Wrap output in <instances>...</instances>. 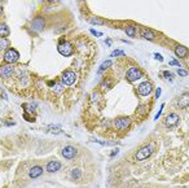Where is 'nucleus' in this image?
Segmentation results:
<instances>
[{
	"instance_id": "obj_1",
	"label": "nucleus",
	"mask_w": 189,
	"mask_h": 188,
	"mask_svg": "<svg viewBox=\"0 0 189 188\" xmlns=\"http://www.w3.org/2000/svg\"><path fill=\"white\" fill-rule=\"evenodd\" d=\"M154 149H156L154 143L147 144V145H144L143 148H140V149L135 153V160H136V161H144V160L149 158L153 153H154Z\"/></svg>"
},
{
	"instance_id": "obj_2",
	"label": "nucleus",
	"mask_w": 189,
	"mask_h": 188,
	"mask_svg": "<svg viewBox=\"0 0 189 188\" xmlns=\"http://www.w3.org/2000/svg\"><path fill=\"white\" fill-rule=\"evenodd\" d=\"M60 81H61V83L64 86H73L74 83H75V81H77V73L74 72V70H71V69L65 70V72L62 73Z\"/></svg>"
},
{
	"instance_id": "obj_3",
	"label": "nucleus",
	"mask_w": 189,
	"mask_h": 188,
	"mask_svg": "<svg viewBox=\"0 0 189 188\" xmlns=\"http://www.w3.org/2000/svg\"><path fill=\"white\" fill-rule=\"evenodd\" d=\"M57 51L62 54V56H71L73 52H74V48H73V46L70 42L61 40L57 44Z\"/></svg>"
},
{
	"instance_id": "obj_4",
	"label": "nucleus",
	"mask_w": 189,
	"mask_h": 188,
	"mask_svg": "<svg viewBox=\"0 0 189 188\" xmlns=\"http://www.w3.org/2000/svg\"><path fill=\"white\" fill-rule=\"evenodd\" d=\"M113 125L118 131H124V130H127L129 127V125H131V118H128V117H119V118H117L114 121Z\"/></svg>"
},
{
	"instance_id": "obj_5",
	"label": "nucleus",
	"mask_w": 189,
	"mask_h": 188,
	"mask_svg": "<svg viewBox=\"0 0 189 188\" xmlns=\"http://www.w3.org/2000/svg\"><path fill=\"white\" fill-rule=\"evenodd\" d=\"M18 58H19V54L14 48H9L8 51H5V53L3 56V60L7 64H14V62L18 61Z\"/></svg>"
},
{
	"instance_id": "obj_6",
	"label": "nucleus",
	"mask_w": 189,
	"mask_h": 188,
	"mask_svg": "<svg viewBox=\"0 0 189 188\" xmlns=\"http://www.w3.org/2000/svg\"><path fill=\"white\" fill-rule=\"evenodd\" d=\"M61 156L66 160H73L78 156V149L73 145H66L61 149Z\"/></svg>"
},
{
	"instance_id": "obj_7",
	"label": "nucleus",
	"mask_w": 189,
	"mask_h": 188,
	"mask_svg": "<svg viewBox=\"0 0 189 188\" xmlns=\"http://www.w3.org/2000/svg\"><path fill=\"white\" fill-rule=\"evenodd\" d=\"M141 75H143L141 70L139 68H136V66H132V68H129L127 70V73H126V79L128 82H135V81L139 79V78H141Z\"/></svg>"
},
{
	"instance_id": "obj_8",
	"label": "nucleus",
	"mask_w": 189,
	"mask_h": 188,
	"mask_svg": "<svg viewBox=\"0 0 189 188\" xmlns=\"http://www.w3.org/2000/svg\"><path fill=\"white\" fill-rule=\"evenodd\" d=\"M179 121H180L179 114H176V113H170V114H167V117L164 118L163 123L166 127H175L179 125Z\"/></svg>"
},
{
	"instance_id": "obj_9",
	"label": "nucleus",
	"mask_w": 189,
	"mask_h": 188,
	"mask_svg": "<svg viewBox=\"0 0 189 188\" xmlns=\"http://www.w3.org/2000/svg\"><path fill=\"white\" fill-rule=\"evenodd\" d=\"M152 91H153V84L149 81H145V82H143V83H140L139 88H137V92H139L141 96L150 95Z\"/></svg>"
},
{
	"instance_id": "obj_10",
	"label": "nucleus",
	"mask_w": 189,
	"mask_h": 188,
	"mask_svg": "<svg viewBox=\"0 0 189 188\" xmlns=\"http://www.w3.org/2000/svg\"><path fill=\"white\" fill-rule=\"evenodd\" d=\"M176 108L179 109H185L189 107V92H184L182 96H179L175 101Z\"/></svg>"
},
{
	"instance_id": "obj_11",
	"label": "nucleus",
	"mask_w": 189,
	"mask_h": 188,
	"mask_svg": "<svg viewBox=\"0 0 189 188\" xmlns=\"http://www.w3.org/2000/svg\"><path fill=\"white\" fill-rule=\"evenodd\" d=\"M45 26V19L43 17H36L33 21V23H31V27H33L34 31H43V29H44Z\"/></svg>"
},
{
	"instance_id": "obj_12",
	"label": "nucleus",
	"mask_w": 189,
	"mask_h": 188,
	"mask_svg": "<svg viewBox=\"0 0 189 188\" xmlns=\"http://www.w3.org/2000/svg\"><path fill=\"white\" fill-rule=\"evenodd\" d=\"M45 170L48 173H57V171L61 170V163L58 161H49L45 166Z\"/></svg>"
},
{
	"instance_id": "obj_13",
	"label": "nucleus",
	"mask_w": 189,
	"mask_h": 188,
	"mask_svg": "<svg viewBox=\"0 0 189 188\" xmlns=\"http://www.w3.org/2000/svg\"><path fill=\"white\" fill-rule=\"evenodd\" d=\"M0 72H1V77L7 78V77H9L14 73V66H13V64H8L5 66H1Z\"/></svg>"
},
{
	"instance_id": "obj_14",
	"label": "nucleus",
	"mask_w": 189,
	"mask_h": 188,
	"mask_svg": "<svg viewBox=\"0 0 189 188\" xmlns=\"http://www.w3.org/2000/svg\"><path fill=\"white\" fill-rule=\"evenodd\" d=\"M188 53H189V51L187 47H184V46H176V48H175V54L178 56L179 58H185L188 56Z\"/></svg>"
},
{
	"instance_id": "obj_15",
	"label": "nucleus",
	"mask_w": 189,
	"mask_h": 188,
	"mask_svg": "<svg viewBox=\"0 0 189 188\" xmlns=\"http://www.w3.org/2000/svg\"><path fill=\"white\" fill-rule=\"evenodd\" d=\"M42 174H43V167L42 166H33L29 171V177L33 178V179L39 178Z\"/></svg>"
},
{
	"instance_id": "obj_16",
	"label": "nucleus",
	"mask_w": 189,
	"mask_h": 188,
	"mask_svg": "<svg viewBox=\"0 0 189 188\" xmlns=\"http://www.w3.org/2000/svg\"><path fill=\"white\" fill-rule=\"evenodd\" d=\"M140 35H141V37H143L144 39H147V40H154V39H156L154 31H153V30H149V29H141Z\"/></svg>"
},
{
	"instance_id": "obj_17",
	"label": "nucleus",
	"mask_w": 189,
	"mask_h": 188,
	"mask_svg": "<svg viewBox=\"0 0 189 188\" xmlns=\"http://www.w3.org/2000/svg\"><path fill=\"white\" fill-rule=\"evenodd\" d=\"M70 177H71L73 181H79L82 178V171L79 167H73L71 171H70Z\"/></svg>"
},
{
	"instance_id": "obj_18",
	"label": "nucleus",
	"mask_w": 189,
	"mask_h": 188,
	"mask_svg": "<svg viewBox=\"0 0 189 188\" xmlns=\"http://www.w3.org/2000/svg\"><path fill=\"white\" fill-rule=\"evenodd\" d=\"M45 131L51 132V134H62V132H64V130H62L61 127L54 126V125H49V126L45 128Z\"/></svg>"
},
{
	"instance_id": "obj_19",
	"label": "nucleus",
	"mask_w": 189,
	"mask_h": 188,
	"mask_svg": "<svg viewBox=\"0 0 189 188\" xmlns=\"http://www.w3.org/2000/svg\"><path fill=\"white\" fill-rule=\"evenodd\" d=\"M126 34L128 35V37H131V38H135L136 37V27H133V26H128V27H126Z\"/></svg>"
},
{
	"instance_id": "obj_20",
	"label": "nucleus",
	"mask_w": 189,
	"mask_h": 188,
	"mask_svg": "<svg viewBox=\"0 0 189 188\" xmlns=\"http://www.w3.org/2000/svg\"><path fill=\"white\" fill-rule=\"evenodd\" d=\"M110 65H112V61L110 60H106V61H104L102 64L100 65V68H98V74H101L104 70H106L108 68H110Z\"/></svg>"
},
{
	"instance_id": "obj_21",
	"label": "nucleus",
	"mask_w": 189,
	"mask_h": 188,
	"mask_svg": "<svg viewBox=\"0 0 189 188\" xmlns=\"http://www.w3.org/2000/svg\"><path fill=\"white\" fill-rule=\"evenodd\" d=\"M117 56H124V52L122 49H115L110 53V57H117Z\"/></svg>"
},
{
	"instance_id": "obj_22",
	"label": "nucleus",
	"mask_w": 189,
	"mask_h": 188,
	"mask_svg": "<svg viewBox=\"0 0 189 188\" xmlns=\"http://www.w3.org/2000/svg\"><path fill=\"white\" fill-rule=\"evenodd\" d=\"M163 78L167 81H174V74L171 72H163Z\"/></svg>"
},
{
	"instance_id": "obj_23",
	"label": "nucleus",
	"mask_w": 189,
	"mask_h": 188,
	"mask_svg": "<svg viewBox=\"0 0 189 188\" xmlns=\"http://www.w3.org/2000/svg\"><path fill=\"white\" fill-rule=\"evenodd\" d=\"M9 34V31H8V27L5 23H1V35L3 37H7V35Z\"/></svg>"
},
{
	"instance_id": "obj_24",
	"label": "nucleus",
	"mask_w": 189,
	"mask_h": 188,
	"mask_svg": "<svg viewBox=\"0 0 189 188\" xmlns=\"http://www.w3.org/2000/svg\"><path fill=\"white\" fill-rule=\"evenodd\" d=\"M89 22H91V23H93V25H104V22H102L100 18H92Z\"/></svg>"
},
{
	"instance_id": "obj_25",
	"label": "nucleus",
	"mask_w": 189,
	"mask_h": 188,
	"mask_svg": "<svg viewBox=\"0 0 189 188\" xmlns=\"http://www.w3.org/2000/svg\"><path fill=\"white\" fill-rule=\"evenodd\" d=\"M178 75H180V77H187V75H188V72H187V70H184V69H180V68H179Z\"/></svg>"
},
{
	"instance_id": "obj_26",
	"label": "nucleus",
	"mask_w": 189,
	"mask_h": 188,
	"mask_svg": "<svg viewBox=\"0 0 189 188\" xmlns=\"http://www.w3.org/2000/svg\"><path fill=\"white\" fill-rule=\"evenodd\" d=\"M8 46V40H7V39H4V37L1 38V46H0V48H1V51L4 49V48H5V47Z\"/></svg>"
},
{
	"instance_id": "obj_27",
	"label": "nucleus",
	"mask_w": 189,
	"mask_h": 188,
	"mask_svg": "<svg viewBox=\"0 0 189 188\" xmlns=\"http://www.w3.org/2000/svg\"><path fill=\"white\" fill-rule=\"evenodd\" d=\"M168 64H170V65H174V66H179V68H180V62H178L176 60H174V58H171Z\"/></svg>"
},
{
	"instance_id": "obj_28",
	"label": "nucleus",
	"mask_w": 189,
	"mask_h": 188,
	"mask_svg": "<svg viewBox=\"0 0 189 188\" xmlns=\"http://www.w3.org/2000/svg\"><path fill=\"white\" fill-rule=\"evenodd\" d=\"M163 108H164V104H162V107H161V109H159V112H158V114H157L156 117H154V119H158L159 118V116L162 114V110H163Z\"/></svg>"
},
{
	"instance_id": "obj_29",
	"label": "nucleus",
	"mask_w": 189,
	"mask_h": 188,
	"mask_svg": "<svg viewBox=\"0 0 189 188\" xmlns=\"http://www.w3.org/2000/svg\"><path fill=\"white\" fill-rule=\"evenodd\" d=\"M154 58H156V60H159L161 62H162V61H163V57H162V56H161V54H159V53H154Z\"/></svg>"
},
{
	"instance_id": "obj_30",
	"label": "nucleus",
	"mask_w": 189,
	"mask_h": 188,
	"mask_svg": "<svg viewBox=\"0 0 189 188\" xmlns=\"http://www.w3.org/2000/svg\"><path fill=\"white\" fill-rule=\"evenodd\" d=\"M118 152H119V148H115V149H113V151H112V153H110V157H114V156H115Z\"/></svg>"
},
{
	"instance_id": "obj_31",
	"label": "nucleus",
	"mask_w": 189,
	"mask_h": 188,
	"mask_svg": "<svg viewBox=\"0 0 189 188\" xmlns=\"http://www.w3.org/2000/svg\"><path fill=\"white\" fill-rule=\"evenodd\" d=\"M89 31H91V33H92V34L94 35V37H101V35H102L101 33H97V31H96V30H93V29H91Z\"/></svg>"
},
{
	"instance_id": "obj_32",
	"label": "nucleus",
	"mask_w": 189,
	"mask_h": 188,
	"mask_svg": "<svg viewBox=\"0 0 189 188\" xmlns=\"http://www.w3.org/2000/svg\"><path fill=\"white\" fill-rule=\"evenodd\" d=\"M161 92H162V90H161V88H157V90H156V97H159V96H161Z\"/></svg>"
},
{
	"instance_id": "obj_33",
	"label": "nucleus",
	"mask_w": 189,
	"mask_h": 188,
	"mask_svg": "<svg viewBox=\"0 0 189 188\" xmlns=\"http://www.w3.org/2000/svg\"><path fill=\"white\" fill-rule=\"evenodd\" d=\"M105 44H106V46H112V39H106V40H105Z\"/></svg>"
},
{
	"instance_id": "obj_34",
	"label": "nucleus",
	"mask_w": 189,
	"mask_h": 188,
	"mask_svg": "<svg viewBox=\"0 0 189 188\" xmlns=\"http://www.w3.org/2000/svg\"><path fill=\"white\" fill-rule=\"evenodd\" d=\"M47 1H51V3H52V1H56V0H47Z\"/></svg>"
},
{
	"instance_id": "obj_35",
	"label": "nucleus",
	"mask_w": 189,
	"mask_h": 188,
	"mask_svg": "<svg viewBox=\"0 0 189 188\" xmlns=\"http://www.w3.org/2000/svg\"><path fill=\"white\" fill-rule=\"evenodd\" d=\"M80 1H83V0H80Z\"/></svg>"
}]
</instances>
